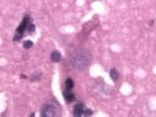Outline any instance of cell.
I'll list each match as a JSON object with an SVG mask.
<instances>
[{
  "label": "cell",
  "instance_id": "obj_1",
  "mask_svg": "<svg viewBox=\"0 0 156 117\" xmlns=\"http://www.w3.org/2000/svg\"><path fill=\"white\" fill-rule=\"evenodd\" d=\"M92 61V54L87 48H78L70 55V66L75 70L82 71L89 66Z\"/></svg>",
  "mask_w": 156,
  "mask_h": 117
},
{
  "label": "cell",
  "instance_id": "obj_5",
  "mask_svg": "<svg viewBox=\"0 0 156 117\" xmlns=\"http://www.w3.org/2000/svg\"><path fill=\"white\" fill-rule=\"evenodd\" d=\"M72 90H73V89H67V88H65V90H63V97H65V100L67 101V103H72V102L76 101L75 95L73 94Z\"/></svg>",
  "mask_w": 156,
  "mask_h": 117
},
{
  "label": "cell",
  "instance_id": "obj_10",
  "mask_svg": "<svg viewBox=\"0 0 156 117\" xmlns=\"http://www.w3.org/2000/svg\"><path fill=\"white\" fill-rule=\"evenodd\" d=\"M23 49H31L32 47H33V41H31V40H26V41H23Z\"/></svg>",
  "mask_w": 156,
  "mask_h": 117
},
{
  "label": "cell",
  "instance_id": "obj_9",
  "mask_svg": "<svg viewBox=\"0 0 156 117\" xmlns=\"http://www.w3.org/2000/svg\"><path fill=\"white\" fill-rule=\"evenodd\" d=\"M73 87H74L73 80H72L70 77H67L66 78V81H65V88H67V89H73Z\"/></svg>",
  "mask_w": 156,
  "mask_h": 117
},
{
  "label": "cell",
  "instance_id": "obj_14",
  "mask_svg": "<svg viewBox=\"0 0 156 117\" xmlns=\"http://www.w3.org/2000/svg\"><path fill=\"white\" fill-rule=\"evenodd\" d=\"M20 77H21V78H28L26 75H23V74H21V75H20Z\"/></svg>",
  "mask_w": 156,
  "mask_h": 117
},
{
  "label": "cell",
  "instance_id": "obj_7",
  "mask_svg": "<svg viewBox=\"0 0 156 117\" xmlns=\"http://www.w3.org/2000/svg\"><path fill=\"white\" fill-rule=\"evenodd\" d=\"M109 76L113 80V82H116L117 80H119V77H120V73H119V70L116 68H110Z\"/></svg>",
  "mask_w": 156,
  "mask_h": 117
},
{
  "label": "cell",
  "instance_id": "obj_2",
  "mask_svg": "<svg viewBox=\"0 0 156 117\" xmlns=\"http://www.w3.org/2000/svg\"><path fill=\"white\" fill-rule=\"evenodd\" d=\"M40 115L41 117H56L61 116V105L58 102L47 101L42 104L41 110H40Z\"/></svg>",
  "mask_w": 156,
  "mask_h": 117
},
{
  "label": "cell",
  "instance_id": "obj_4",
  "mask_svg": "<svg viewBox=\"0 0 156 117\" xmlns=\"http://www.w3.org/2000/svg\"><path fill=\"white\" fill-rule=\"evenodd\" d=\"M85 104L83 103H76L73 108V116L75 117H82L83 116V112H85Z\"/></svg>",
  "mask_w": 156,
  "mask_h": 117
},
{
  "label": "cell",
  "instance_id": "obj_13",
  "mask_svg": "<svg viewBox=\"0 0 156 117\" xmlns=\"http://www.w3.org/2000/svg\"><path fill=\"white\" fill-rule=\"evenodd\" d=\"M148 25L150 26V27H153V26H154V20H149V21H148Z\"/></svg>",
  "mask_w": 156,
  "mask_h": 117
},
{
  "label": "cell",
  "instance_id": "obj_3",
  "mask_svg": "<svg viewBox=\"0 0 156 117\" xmlns=\"http://www.w3.org/2000/svg\"><path fill=\"white\" fill-rule=\"evenodd\" d=\"M31 23H32L31 15H30V14H26V15L23 16V20H21V22L19 23L18 28H16V34H14V38H13V41H14V42L20 41V40L25 36V34L28 32V27H30Z\"/></svg>",
  "mask_w": 156,
  "mask_h": 117
},
{
  "label": "cell",
  "instance_id": "obj_6",
  "mask_svg": "<svg viewBox=\"0 0 156 117\" xmlns=\"http://www.w3.org/2000/svg\"><path fill=\"white\" fill-rule=\"evenodd\" d=\"M61 60H62V55H61V53H60L59 50H53L52 54H51V61L54 63H58V62H60Z\"/></svg>",
  "mask_w": 156,
  "mask_h": 117
},
{
  "label": "cell",
  "instance_id": "obj_12",
  "mask_svg": "<svg viewBox=\"0 0 156 117\" xmlns=\"http://www.w3.org/2000/svg\"><path fill=\"white\" fill-rule=\"evenodd\" d=\"M34 32H35V25L32 22L31 25H30V27H28V32H27V33H28V34H33Z\"/></svg>",
  "mask_w": 156,
  "mask_h": 117
},
{
  "label": "cell",
  "instance_id": "obj_8",
  "mask_svg": "<svg viewBox=\"0 0 156 117\" xmlns=\"http://www.w3.org/2000/svg\"><path fill=\"white\" fill-rule=\"evenodd\" d=\"M41 76H42L41 71H34L33 75L30 76V80H31L32 82H39L40 80H41Z\"/></svg>",
  "mask_w": 156,
  "mask_h": 117
},
{
  "label": "cell",
  "instance_id": "obj_11",
  "mask_svg": "<svg viewBox=\"0 0 156 117\" xmlns=\"http://www.w3.org/2000/svg\"><path fill=\"white\" fill-rule=\"evenodd\" d=\"M92 115H93V110L86 108V109H85V112H83V116L82 117H88V116H92Z\"/></svg>",
  "mask_w": 156,
  "mask_h": 117
}]
</instances>
